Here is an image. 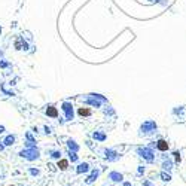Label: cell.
<instances>
[{"label":"cell","instance_id":"8","mask_svg":"<svg viewBox=\"0 0 186 186\" xmlns=\"http://www.w3.org/2000/svg\"><path fill=\"white\" fill-rule=\"evenodd\" d=\"M97 176H98V170H94V171H92V174L86 179V182H89V183H91V182H94V180L97 179Z\"/></svg>","mask_w":186,"mask_h":186},{"label":"cell","instance_id":"13","mask_svg":"<svg viewBox=\"0 0 186 186\" xmlns=\"http://www.w3.org/2000/svg\"><path fill=\"white\" fill-rule=\"evenodd\" d=\"M124 186H131V183H128V182H127V183H124Z\"/></svg>","mask_w":186,"mask_h":186},{"label":"cell","instance_id":"10","mask_svg":"<svg viewBox=\"0 0 186 186\" xmlns=\"http://www.w3.org/2000/svg\"><path fill=\"white\" fill-rule=\"evenodd\" d=\"M161 177H162V180H165V182H168V180H170V179H171V177H170V176H168V174H164V173H162V174H161Z\"/></svg>","mask_w":186,"mask_h":186},{"label":"cell","instance_id":"1","mask_svg":"<svg viewBox=\"0 0 186 186\" xmlns=\"http://www.w3.org/2000/svg\"><path fill=\"white\" fill-rule=\"evenodd\" d=\"M21 155H22V156H26V158H28V159H34V158L39 156L37 150H36V152H34V150H30V152H21Z\"/></svg>","mask_w":186,"mask_h":186},{"label":"cell","instance_id":"11","mask_svg":"<svg viewBox=\"0 0 186 186\" xmlns=\"http://www.w3.org/2000/svg\"><path fill=\"white\" fill-rule=\"evenodd\" d=\"M51 156H54V158H60V156H61V153H60V152H52V155H51Z\"/></svg>","mask_w":186,"mask_h":186},{"label":"cell","instance_id":"9","mask_svg":"<svg viewBox=\"0 0 186 186\" xmlns=\"http://www.w3.org/2000/svg\"><path fill=\"white\" fill-rule=\"evenodd\" d=\"M14 142H15V137H14V136H9V137L4 140V143H6V145H12Z\"/></svg>","mask_w":186,"mask_h":186},{"label":"cell","instance_id":"6","mask_svg":"<svg viewBox=\"0 0 186 186\" xmlns=\"http://www.w3.org/2000/svg\"><path fill=\"white\" fill-rule=\"evenodd\" d=\"M88 171V164L86 162H83V164H80L79 167H77V173L80 174V173H86Z\"/></svg>","mask_w":186,"mask_h":186},{"label":"cell","instance_id":"2","mask_svg":"<svg viewBox=\"0 0 186 186\" xmlns=\"http://www.w3.org/2000/svg\"><path fill=\"white\" fill-rule=\"evenodd\" d=\"M156 148L164 152V150H167V149H168V143H167L165 140H159V142L156 143Z\"/></svg>","mask_w":186,"mask_h":186},{"label":"cell","instance_id":"12","mask_svg":"<svg viewBox=\"0 0 186 186\" xmlns=\"http://www.w3.org/2000/svg\"><path fill=\"white\" fill-rule=\"evenodd\" d=\"M32 174H33V176H37V174H39V170H32Z\"/></svg>","mask_w":186,"mask_h":186},{"label":"cell","instance_id":"4","mask_svg":"<svg viewBox=\"0 0 186 186\" xmlns=\"http://www.w3.org/2000/svg\"><path fill=\"white\" fill-rule=\"evenodd\" d=\"M67 167H69V161H66V159H60L58 161V168L60 170H67Z\"/></svg>","mask_w":186,"mask_h":186},{"label":"cell","instance_id":"7","mask_svg":"<svg viewBox=\"0 0 186 186\" xmlns=\"http://www.w3.org/2000/svg\"><path fill=\"white\" fill-rule=\"evenodd\" d=\"M110 179L113 182H121L122 180V174H118V173H110Z\"/></svg>","mask_w":186,"mask_h":186},{"label":"cell","instance_id":"3","mask_svg":"<svg viewBox=\"0 0 186 186\" xmlns=\"http://www.w3.org/2000/svg\"><path fill=\"white\" fill-rule=\"evenodd\" d=\"M91 109H88V107H80L79 109V115L80 116H91Z\"/></svg>","mask_w":186,"mask_h":186},{"label":"cell","instance_id":"5","mask_svg":"<svg viewBox=\"0 0 186 186\" xmlns=\"http://www.w3.org/2000/svg\"><path fill=\"white\" fill-rule=\"evenodd\" d=\"M46 115H48V116H52V118H57L58 112H57L55 107H48V109H46Z\"/></svg>","mask_w":186,"mask_h":186}]
</instances>
